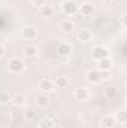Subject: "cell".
Returning a JSON list of instances; mask_svg holds the SVG:
<instances>
[{
	"instance_id": "cell-24",
	"label": "cell",
	"mask_w": 127,
	"mask_h": 128,
	"mask_svg": "<svg viewBox=\"0 0 127 128\" xmlns=\"http://www.w3.org/2000/svg\"><path fill=\"white\" fill-rule=\"evenodd\" d=\"M120 24H121L123 28H126L127 27V16L126 15H121V18H120Z\"/></svg>"
},
{
	"instance_id": "cell-29",
	"label": "cell",
	"mask_w": 127,
	"mask_h": 128,
	"mask_svg": "<svg viewBox=\"0 0 127 128\" xmlns=\"http://www.w3.org/2000/svg\"><path fill=\"white\" fill-rule=\"evenodd\" d=\"M103 2H106V3H112V2H115V0H103Z\"/></svg>"
},
{
	"instance_id": "cell-14",
	"label": "cell",
	"mask_w": 127,
	"mask_h": 128,
	"mask_svg": "<svg viewBox=\"0 0 127 128\" xmlns=\"http://www.w3.org/2000/svg\"><path fill=\"white\" fill-rule=\"evenodd\" d=\"M36 103H37V106H39L40 109H46V107L49 106V103H51V101H49V97H48V96H43V94H42V96L37 97Z\"/></svg>"
},
{
	"instance_id": "cell-3",
	"label": "cell",
	"mask_w": 127,
	"mask_h": 128,
	"mask_svg": "<svg viewBox=\"0 0 127 128\" xmlns=\"http://www.w3.org/2000/svg\"><path fill=\"white\" fill-rule=\"evenodd\" d=\"M91 57L94 58L96 61H99V60H102V58L109 57V51H108V48H105V46H94L93 51H91Z\"/></svg>"
},
{
	"instance_id": "cell-1",
	"label": "cell",
	"mask_w": 127,
	"mask_h": 128,
	"mask_svg": "<svg viewBox=\"0 0 127 128\" xmlns=\"http://www.w3.org/2000/svg\"><path fill=\"white\" fill-rule=\"evenodd\" d=\"M8 68H9V72L11 73H15V74H18V73H23L24 72V68H26V64L23 60H20V58H11L9 60V63H8Z\"/></svg>"
},
{
	"instance_id": "cell-7",
	"label": "cell",
	"mask_w": 127,
	"mask_h": 128,
	"mask_svg": "<svg viewBox=\"0 0 127 128\" xmlns=\"http://www.w3.org/2000/svg\"><path fill=\"white\" fill-rule=\"evenodd\" d=\"M78 39L81 40V42H90L91 39H93V33L90 28H79V32H78Z\"/></svg>"
},
{
	"instance_id": "cell-9",
	"label": "cell",
	"mask_w": 127,
	"mask_h": 128,
	"mask_svg": "<svg viewBox=\"0 0 127 128\" xmlns=\"http://www.w3.org/2000/svg\"><path fill=\"white\" fill-rule=\"evenodd\" d=\"M85 79H87L88 82H91V84H99V82H102V80H100V72H99V70H88L87 74H85Z\"/></svg>"
},
{
	"instance_id": "cell-13",
	"label": "cell",
	"mask_w": 127,
	"mask_h": 128,
	"mask_svg": "<svg viewBox=\"0 0 127 128\" xmlns=\"http://www.w3.org/2000/svg\"><path fill=\"white\" fill-rule=\"evenodd\" d=\"M115 116H112V115H106V116H103V119H102V124H103V127L105 128H114L115 127Z\"/></svg>"
},
{
	"instance_id": "cell-2",
	"label": "cell",
	"mask_w": 127,
	"mask_h": 128,
	"mask_svg": "<svg viewBox=\"0 0 127 128\" xmlns=\"http://www.w3.org/2000/svg\"><path fill=\"white\" fill-rule=\"evenodd\" d=\"M61 9H63L64 14H67V15L78 14V4L73 0H64L63 3H61Z\"/></svg>"
},
{
	"instance_id": "cell-30",
	"label": "cell",
	"mask_w": 127,
	"mask_h": 128,
	"mask_svg": "<svg viewBox=\"0 0 127 128\" xmlns=\"http://www.w3.org/2000/svg\"><path fill=\"white\" fill-rule=\"evenodd\" d=\"M51 128H61V127H60V125H55V124H54V125H52Z\"/></svg>"
},
{
	"instance_id": "cell-17",
	"label": "cell",
	"mask_w": 127,
	"mask_h": 128,
	"mask_svg": "<svg viewBox=\"0 0 127 128\" xmlns=\"http://www.w3.org/2000/svg\"><path fill=\"white\" fill-rule=\"evenodd\" d=\"M36 52H37V49H36L33 45H27V46L23 48V54H24V57H27V58H33V57L36 55Z\"/></svg>"
},
{
	"instance_id": "cell-16",
	"label": "cell",
	"mask_w": 127,
	"mask_h": 128,
	"mask_svg": "<svg viewBox=\"0 0 127 128\" xmlns=\"http://www.w3.org/2000/svg\"><path fill=\"white\" fill-rule=\"evenodd\" d=\"M52 82H54L55 88H66V86H67V84H69V80H67V78H66V76H57Z\"/></svg>"
},
{
	"instance_id": "cell-8",
	"label": "cell",
	"mask_w": 127,
	"mask_h": 128,
	"mask_svg": "<svg viewBox=\"0 0 127 128\" xmlns=\"http://www.w3.org/2000/svg\"><path fill=\"white\" fill-rule=\"evenodd\" d=\"M88 97H90V91H88L87 88L79 86V88L75 90V98H76V100H79V101H85Z\"/></svg>"
},
{
	"instance_id": "cell-18",
	"label": "cell",
	"mask_w": 127,
	"mask_h": 128,
	"mask_svg": "<svg viewBox=\"0 0 127 128\" xmlns=\"http://www.w3.org/2000/svg\"><path fill=\"white\" fill-rule=\"evenodd\" d=\"M54 12H55V9L51 6V4H43V6H40V14L43 15V16H52L54 15Z\"/></svg>"
},
{
	"instance_id": "cell-11",
	"label": "cell",
	"mask_w": 127,
	"mask_h": 128,
	"mask_svg": "<svg viewBox=\"0 0 127 128\" xmlns=\"http://www.w3.org/2000/svg\"><path fill=\"white\" fill-rule=\"evenodd\" d=\"M17 107H21V106H24L26 104V96L24 94H21V92H17V94H14L12 96V100H11Z\"/></svg>"
},
{
	"instance_id": "cell-20",
	"label": "cell",
	"mask_w": 127,
	"mask_h": 128,
	"mask_svg": "<svg viewBox=\"0 0 127 128\" xmlns=\"http://www.w3.org/2000/svg\"><path fill=\"white\" fill-rule=\"evenodd\" d=\"M12 100V94L9 91H0V104H6Z\"/></svg>"
},
{
	"instance_id": "cell-21",
	"label": "cell",
	"mask_w": 127,
	"mask_h": 128,
	"mask_svg": "<svg viewBox=\"0 0 127 128\" xmlns=\"http://www.w3.org/2000/svg\"><path fill=\"white\" fill-rule=\"evenodd\" d=\"M115 121L120 122V124H124L127 121V112L126 110H118V112L115 113Z\"/></svg>"
},
{
	"instance_id": "cell-26",
	"label": "cell",
	"mask_w": 127,
	"mask_h": 128,
	"mask_svg": "<svg viewBox=\"0 0 127 128\" xmlns=\"http://www.w3.org/2000/svg\"><path fill=\"white\" fill-rule=\"evenodd\" d=\"M81 20H82V16H81L79 14H75V15H73V20H70V21H72V22H78V21H81Z\"/></svg>"
},
{
	"instance_id": "cell-15",
	"label": "cell",
	"mask_w": 127,
	"mask_h": 128,
	"mask_svg": "<svg viewBox=\"0 0 127 128\" xmlns=\"http://www.w3.org/2000/svg\"><path fill=\"white\" fill-rule=\"evenodd\" d=\"M60 28H61L63 33H72L73 28H75V24H73L70 20H66V21H63V22L60 24Z\"/></svg>"
},
{
	"instance_id": "cell-6",
	"label": "cell",
	"mask_w": 127,
	"mask_h": 128,
	"mask_svg": "<svg viewBox=\"0 0 127 128\" xmlns=\"http://www.w3.org/2000/svg\"><path fill=\"white\" fill-rule=\"evenodd\" d=\"M57 52H58V55L60 57H69L70 54H72V45L70 43H60L58 46H57Z\"/></svg>"
},
{
	"instance_id": "cell-27",
	"label": "cell",
	"mask_w": 127,
	"mask_h": 128,
	"mask_svg": "<svg viewBox=\"0 0 127 128\" xmlns=\"http://www.w3.org/2000/svg\"><path fill=\"white\" fill-rule=\"evenodd\" d=\"M26 118H27V119H33V118H34V113H33V112H27V113H26Z\"/></svg>"
},
{
	"instance_id": "cell-28",
	"label": "cell",
	"mask_w": 127,
	"mask_h": 128,
	"mask_svg": "<svg viewBox=\"0 0 127 128\" xmlns=\"http://www.w3.org/2000/svg\"><path fill=\"white\" fill-rule=\"evenodd\" d=\"M3 54H5V46H3V45L0 43V57H2Z\"/></svg>"
},
{
	"instance_id": "cell-25",
	"label": "cell",
	"mask_w": 127,
	"mask_h": 128,
	"mask_svg": "<svg viewBox=\"0 0 127 128\" xmlns=\"http://www.w3.org/2000/svg\"><path fill=\"white\" fill-rule=\"evenodd\" d=\"M45 2H46V0H32V3L34 4V6H37V8L43 6V4H45Z\"/></svg>"
},
{
	"instance_id": "cell-23",
	"label": "cell",
	"mask_w": 127,
	"mask_h": 128,
	"mask_svg": "<svg viewBox=\"0 0 127 128\" xmlns=\"http://www.w3.org/2000/svg\"><path fill=\"white\" fill-rule=\"evenodd\" d=\"M99 72H100V80H108L111 78L109 72H102V70H99Z\"/></svg>"
},
{
	"instance_id": "cell-19",
	"label": "cell",
	"mask_w": 127,
	"mask_h": 128,
	"mask_svg": "<svg viewBox=\"0 0 127 128\" xmlns=\"http://www.w3.org/2000/svg\"><path fill=\"white\" fill-rule=\"evenodd\" d=\"M52 125H54L52 118H43V119H40V121H39L37 128H51Z\"/></svg>"
},
{
	"instance_id": "cell-22",
	"label": "cell",
	"mask_w": 127,
	"mask_h": 128,
	"mask_svg": "<svg viewBox=\"0 0 127 128\" xmlns=\"http://www.w3.org/2000/svg\"><path fill=\"white\" fill-rule=\"evenodd\" d=\"M117 94H118V91H117L115 86H108V88H105V96H106V98H115Z\"/></svg>"
},
{
	"instance_id": "cell-5",
	"label": "cell",
	"mask_w": 127,
	"mask_h": 128,
	"mask_svg": "<svg viewBox=\"0 0 127 128\" xmlns=\"http://www.w3.org/2000/svg\"><path fill=\"white\" fill-rule=\"evenodd\" d=\"M36 36H37V32H36L34 27H24L23 32H21V37L24 40H34Z\"/></svg>"
},
{
	"instance_id": "cell-4",
	"label": "cell",
	"mask_w": 127,
	"mask_h": 128,
	"mask_svg": "<svg viewBox=\"0 0 127 128\" xmlns=\"http://www.w3.org/2000/svg\"><path fill=\"white\" fill-rule=\"evenodd\" d=\"M78 14H79L82 18H84V16H93V15H94V8H93L91 3L85 2V3H82L81 6H78Z\"/></svg>"
},
{
	"instance_id": "cell-12",
	"label": "cell",
	"mask_w": 127,
	"mask_h": 128,
	"mask_svg": "<svg viewBox=\"0 0 127 128\" xmlns=\"http://www.w3.org/2000/svg\"><path fill=\"white\" fill-rule=\"evenodd\" d=\"M39 86H40V90H42L43 92H49V91H52V88H54V82H52L51 79H42Z\"/></svg>"
},
{
	"instance_id": "cell-10",
	"label": "cell",
	"mask_w": 127,
	"mask_h": 128,
	"mask_svg": "<svg viewBox=\"0 0 127 128\" xmlns=\"http://www.w3.org/2000/svg\"><path fill=\"white\" fill-rule=\"evenodd\" d=\"M99 70H102V72H109L111 68H112V60L109 58V57H106V58H102V60H99Z\"/></svg>"
}]
</instances>
